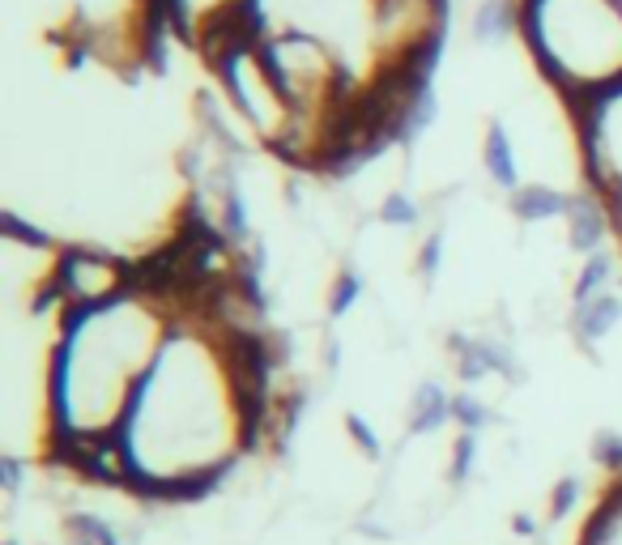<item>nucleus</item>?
<instances>
[{"mask_svg": "<svg viewBox=\"0 0 622 545\" xmlns=\"http://www.w3.org/2000/svg\"><path fill=\"white\" fill-rule=\"evenodd\" d=\"M222 231H226V239H239V244H248V235H252L248 200L239 188H226V197H222Z\"/></svg>", "mask_w": 622, "mask_h": 545, "instance_id": "1a4fd4ad", "label": "nucleus"}, {"mask_svg": "<svg viewBox=\"0 0 622 545\" xmlns=\"http://www.w3.org/2000/svg\"><path fill=\"white\" fill-rule=\"evenodd\" d=\"M346 431H350V444L359 447L366 460H380V456H384V444H380L375 426L366 422L363 413H346Z\"/></svg>", "mask_w": 622, "mask_h": 545, "instance_id": "f8f14e48", "label": "nucleus"}, {"mask_svg": "<svg viewBox=\"0 0 622 545\" xmlns=\"http://www.w3.org/2000/svg\"><path fill=\"white\" fill-rule=\"evenodd\" d=\"M490 418H495V413L477 397H469V393L452 397V422H457L461 431H482V426H490Z\"/></svg>", "mask_w": 622, "mask_h": 545, "instance_id": "9b49d317", "label": "nucleus"}, {"mask_svg": "<svg viewBox=\"0 0 622 545\" xmlns=\"http://www.w3.org/2000/svg\"><path fill=\"white\" fill-rule=\"evenodd\" d=\"M477 465V431H461L457 444H452V465H448V482L452 486H465L469 473Z\"/></svg>", "mask_w": 622, "mask_h": 545, "instance_id": "9d476101", "label": "nucleus"}, {"mask_svg": "<svg viewBox=\"0 0 622 545\" xmlns=\"http://www.w3.org/2000/svg\"><path fill=\"white\" fill-rule=\"evenodd\" d=\"M517 26H520L517 0H477V9H473V39L477 44L499 48V44L512 39Z\"/></svg>", "mask_w": 622, "mask_h": 545, "instance_id": "423d86ee", "label": "nucleus"}, {"mask_svg": "<svg viewBox=\"0 0 622 545\" xmlns=\"http://www.w3.org/2000/svg\"><path fill=\"white\" fill-rule=\"evenodd\" d=\"M4 545H17V542H4Z\"/></svg>", "mask_w": 622, "mask_h": 545, "instance_id": "412c9836", "label": "nucleus"}, {"mask_svg": "<svg viewBox=\"0 0 622 545\" xmlns=\"http://www.w3.org/2000/svg\"><path fill=\"white\" fill-rule=\"evenodd\" d=\"M439 264H444V231L426 235V244H422V251H418V269H422V277H426V282H435Z\"/></svg>", "mask_w": 622, "mask_h": 545, "instance_id": "a211bd4d", "label": "nucleus"}, {"mask_svg": "<svg viewBox=\"0 0 622 545\" xmlns=\"http://www.w3.org/2000/svg\"><path fill=\"white\" fill-rule=\"evenodd\" d=\"M610 282H614V260H610L606 251H597V256L580 269V277H575V302H584V298L610 290Z\"/></svg>", "mask_w": 622, "mask_h": 545, "instance_id": "6e6552de", "label": "nucleus"}, {"mask_svg": "<svg viewBox=\"0 0 622 545\" xmlns=\"http://www.w3.org/2000/svg\"><path fill=\"white\" fill-rule=\"evenodd\" d=\"M418 205L406 193H393V197H384V205H380V222L384 226H418Z\"/></svg>", "mask_w": 622, "mask_h": 545, "instance_id": "ddd939ff", "label": "nucleus"}, {"mask_svg": "<svg viewBox=\"0 0 622 545\" xmlns=\"http://www.w3.org/2000/svg\"><path fill=\"white\" fill-rule=\"evenodd\" d=\"M512 529H517L520 537H533V533H537V520H533V516H517Z\"/></svg>", "mask_w": 622, "mask_h": 545, "instance_id": "aec40b11", "label": "nucleus"}, {"mask_svg": "<svg viewBox=\"0 0 622 545\" xmlns=\"http://www.w3.org/2000/svg\"><path fill=\"white\" fill-rule=\"evenodd\" d=\"M22 478H26V465L17 456H0V486H4V495H22Z\"/></svg>", "mask_w": 622, "mask_h": 545, "instance_id": "6ab92c4d", "label": "nucleus"}, {"mask_svg": "<svg viewBox=\"0 0 622 545\" xmlns=\"http://www.w3.org/2000/svg\"><path fill=\"white\" fill-rule=\"evenodd\" d=\"M593 460L619 478V473H622V435H614V431H601V435L593 439Z\"/></svg>", "mask_w": 622, "mask_h": 545, "instance_id": "f3484780", "label": "nucleus"}, {"mask_svg": "<svg viewBox=\"0 0 622 545\" xmlns=\"http://www.w3.org/2000/svg\"><path fill=\"white\" fill-rule=\"evenodd\" d=\"M359 295H363V277H359L354 269H346V273L337 277V286H333V302H328V311H333V315H346V311L359 302Z\"/></svg>", "mask_w": 622, "mask_h": 545, "instance_id": "2eb2a0df", "label": "nucleus"}, {"mask_svg": "<svg viewBox=\"0 0 622 545\" xmlns=\"http://www.w3.org/2000/svg\"><path fill=\"white\" fill-rule=\"evenodd\" d=\"M512 213L520 222H546V218H568L571 197L555 193V188H542V184H528V188H517L512 193Z\"/></svg>", "mask_w": 622, "mask_h": 545, "instance_id": "0eeeda50", "label": "nucleus"}, {"mask_svg": "<svg viewBox=\"0 0 622 545\" xmlns=\"http://www.w3.org/2000/svg\"><path fill=\"white\" fill-rule=\"evenodd\" d=\"M580 478H563L555 491H550V520H568L571 511L580 507Z\"/></svg>", "mask_w": 622, "mask_h": 545, "instance_id": "dca6fc26", "label": "nucleus"}, {"mask_svg": "<svg viewBox=\"0 0 622 545\" xmlns=\"http://www.w3.org/2000/svg\"><path fill=\"white\" fill-rule=\"evenodd\" d=\"M52 282L64 290L69 307H111L115 298L128 295V264L90 248H64Z\"/></svg>", "mask_w": 622, "mask_h": 545, "instance_id": "f257e3e1", "label": "nucleus"}, {"mask_svg": "<svg viewBox=\"0 0 622 545\" xmlns=\"http://www.w3.org/2000/svg\"><path fill=\"white\" fill-rule=\"evenodd\" d=\"M0 231H4V239L26 244V248H52V239H48L39 226H26L17 213H4V218H0Z\"/></svg>", "mask_w": 622, "mask_h": 545, "instance_id": "4468645a", "label": "nucleus"}, {"mask_svg": "<svg viewBox=\"0 0 622 545\" xmlns=\"http://www.w3.org/2000/svg\"><path fill=\"white\" fill-rule=\"evenodd\" d=\"M452 422V393L435 380L418 384V393L410 397V435H435Z\"/></svg>", "mask_w": 622, "mask_h": 545, "instance_id": "20e7f679", "label": "nucleus"}, {"mask_svg": "<svg viewBox=\"0 0 622 545\" xmlns=\"http://www.w3.org/2000/svg\"><path fill=\"white\" fill-rule=\"evenodd\" d=\"M606 205L593 200V193H575L568 209L571 222V248L584 251V256H597V248L606 244Z\"/></svg>", "mask_w": 622, "mask_h": 545, "instance_id": "f03ea898", "label": "nucleus"}, {"mask_svg": "<svg viewBox=\"0 0 622 545\" xmlns=\"http://www.w3.org/2000/svg\"><path fill=\"white\" fill-rule=\"evenodd\" d=\"M482 162H486V175L495 179V188L503 193H517L520 188V166H517V149L503 124H490L486 128V141H482Z\"/></svg>", "mask_w": 622, "mask_h": 545, "instance_id": "39448f33", "label": "nucleus"}, {"mask_svg": "<svg viewBox=\"0 0 622 545\" xmlns=\"http://www.w3.org/2000/svg\"><path fill=\"white\" fill-rule=\"evenodd\" d=\"M619 320H622V298L614 295V290H601V295L575 302V315H571L580 342H601V337H610Z\"/></svg>", "mask_w": 622, "mask_h": 545, "instance_id": "7ed1b4c3", "label": "nucleus"}]
</instances>
